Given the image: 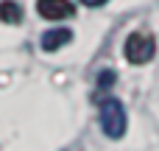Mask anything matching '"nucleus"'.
Instances as JSON below:
<instances>
[{
    "mask_svg": "<svg viewBox=\"0 0 159 151\" xmlns=\"http://www.w3.org/2000/svg\"><path fill=\"white\" fill-rule=\"evenodd\" d=\"M70 36H73V34H70L67 28H53V31H48V34L42 36V48H45V50H59L61 45L70 42Z\"/></svg>",
    "mask_w": 159,
    "mask_h": 151,
    "instance_id": "4",
    "label": "nucleus"
},
{
    "mask_svg": "<svg viewBox=\"0 0 159 151\" xmlns=\"http://www.w3.org/2000/svg\"><path fill=\"white\" fill-rule=\"evenodd\" d=\"M154 50H157L154 36L145 34V31H137V34H131V36L126 39V59H129L131 64H145V62H151V59H154Z\"/></svg>",
    "mask_w": 159,
    "mask_h": 151,
    "instance_id": "2",
    "label": "nucleus"
},
{
    "mask_svg": "<svg viewBox=\"0 0 159 151\" xmlns=\"http://www.w3.org/2000/svg\"><path fill=\"white\" fill-rule=\"evenodd\" d=\"M36 11L45 20H64V17H73V3L70 0H36Z\"/></svg>",
    "mask_w": 159,
    "mask_h": 151,
    "instance_id": "3",
    "label": "nucleus"
},
{
    "mask_svg": "<svg viewBox=\"0 0 159 151\" xmlns=\"http://www.w3.org/2000/svg\"><path fill=\"white\" fill-rule=\"evenodd\" d=\"M0 17H3L6 22H17V20L22 17V8H20L17 3L6 0V3H0Z\"/></svg>",
    "mask_w": 159,
    "mask_h": 151,
    "instance_id": "5",
    "label": "nucleus"
},
{
    "mask_svg": "<svg viewBox=\"0 0 159 151\" xmlns=\"http://www.w3.org/2000/svg\"><path fill=\"white\" fill-rule=\"evenodd\" d=\"M101 126H103L106 137H112V140L123 137V132H126V109H123L120 101L109 98V101L101 106Z\"/></svg>",
    "mask_w": 159,
    "mask_h": 151,
    "instance_id": "1",
    "label": "nucleus"
},
{
    "mask_svg": "<svg viewBox=\"0 0 159 151\" xmlns=\"http://www.w3.org/2000/svg\"><path fill=\"white\" fill-rule=\"evenodd\" d=\"M81 3H84V6H103L106 0H81Z\"/></svg>",
    "mask_w": 159,
    "mask_h": 151,
    "instance_id": "6",
    "label": "nucleus"
}]
</instances>
